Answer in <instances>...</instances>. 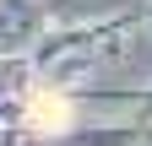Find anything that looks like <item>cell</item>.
<instances>
[{"label": "cell", "mask_w": 152, "mask_h": 146, "mask_svg": "<svg viewBox=\"0 0 152 146\" xmlns=\"http://www.w3.org/2000/svg\"><path fill=\"white\" fill-rule=\"evenodd\" d=\"M27 114L44 124V130H60V124L71 119V108H65V98H54V92H38V98L27 103Z\"/></svg>", "instance_id": "6da1fadb"}]
</instances>
